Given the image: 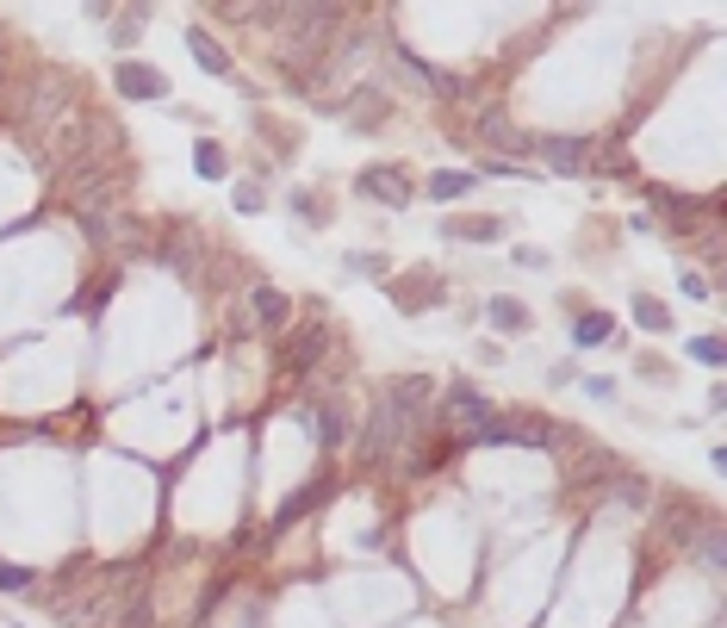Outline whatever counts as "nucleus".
Returning a JSON list of instances; mask_svg holds the SVG:
<instances>
[{
    "label": "nucleus",
    "instance_id": "1",
    "mask_svg": "<svg viewBox=\"0 0 727 628\" xmlns=\"http://www.w3.org/2000/svg\"><path fill=\"white\" fill-rule=\"evenodd\" d=\"M441 418L460 430V442L473 436V430H485L492 423V399L485 392H473V386H448V399H441Z\"/></svg>",
    "mask_w": 727,
    "mask_h": 628
},
{
    "label": "nucleus",
    "instance_id": "2",
    "mask_svg": "<svg viewBox=\"0 0 727 628\" xmlns=\"http://www.w3.org/2000/svg\"><path fill=\"white\" fill-rule=\"evenodd\" d=\"M355 187H361V199H373V206H385V212H404L411 206V181H404V169H361L355 174Z\"/></svg>",
    "mask_w": 727,
    "mask_h": 628
},
{
    "label": "nucleus",
    "instance_id": "3",
    "mask_svg": "<svg viewBox=\"0 0 727 628\" xmlns=\"http://www.w3.org/2000/svg\"><path fill=\"white\" fill-rule=\"evenodd\" d=\"M529 156H541L559 174H585L591 169V144L585 137H529Z\"/></svg>",
    "mask_w": 727,
    "mask_h": 628
},
{
    "label": "nucleus",
    "instance_id": "4",
    "mask_svg": "<svg viewBox=\"0 0 727 628\" xmlns=\"http://www.w3.org/2000/svg\"><path fill=\"white\" fill-rule=\"evenodd\" d=\"M118 94L125 100H162L169 94V76L155 69V62H118Z\"/></svg>",
    "mask_w": 727,
    "mask_h": 628
},
{
    "label": "nucleus",
    "instance_id": "5",
    "mask_svg": "<svg viewBox=\"0 0 727 628\" xmlns=\"http://www.w3.org/2000/svg\"><path fill=\"white\" fill-rule=\"evenodd\" d=\"M478 137H485L492 150H504V156H529V137L510 125V113H504V106H485V113H478Z\"/></svg>",
    "mask_w": 727,
    "mask_h": 628
},
{
    "label": "nucleus",
    "instance_id": "6",
    "mask_svg": "<svg viewBox=\"0 0 727 628\" xmlns=\"http://www.w3.org/2000/svg\"><path fill=\"white\" fill-rule=\"evenodd\" d=\"M392 305H399V311H411V318H417V311H429V305H441V281H436V274H429V267H417L411 281H399V286H392Z\"/></svg>",
    "mask_w": 727,
    "mask_h": 628
},
{
    "label": "nucleus",
    "instance_id": "7",
    "mask_svg": "<svg viewBox=\"0 0 727 628\" xmlns=\"http://www.w3.org/2000/svg\"><path fill=\"white\" fill-rule=\"evenodd\" d=\"M187 50H193V62L206 69V76H236V62H230V50L218 38H211L206 25H187Z\"/></svg>",
    "mask_w": 727,
    "mask_h": 628
},
{
    "label": "nucleus",
    "instance_id": "8",
    "mask_svg": "<svg viewBox=\"0 0 727 628\" xmlns=\"http://www.w3.org/2000/svg\"><path fill=\"white\" fill-rule=\"evenodd\" d=\"M473 187H478V174H473V169H436L423 193H429L436 206H454V199H466Z\"/></svg>",
    "mask_w": 727,
    "mask_h": 628
},
{
    "label": "nucleus",
    "instance_id": "9",
    "mask_svg": "<svg viewBox=\"0 0 727 628\" xmlns=\"http://www.w3.org/2000/svg\"><path fill=\"white\" fill-rule=\"evenodd\" d=\"M250 299H255V324H262V330H287L292 305H287V293H280V286H255Z\"/></svg>",
    "mask_w": 727,
    "mask_h": 628
},
{
    "label": "nucleus",
    "instance_id": "10",
    "mask_svg": "<svg viewBox=\"0 0 727 628\" xmlns=\"http://www.w3.org/2000/svg\"><path fill=\"white\" fill-rule=\"evenodd\" d=\"M610 336H615L610 311H578V318H573V349H603Z\"/></svg>",
    "mask_w": 727,
    "mask_h": 628
},
{
    "label": "nucleus",
    "instance_id": "11",
    "mask_svg": "<svg viewBox=\"0 0 727 628\" xmlns=\"http://www.w3.org/2000/svg\"><path fill=\"white\" fill-rule=\"evenodd\" d=\"M441 237H448V243H498L504 225H498V218H448Z\"/></svg>",
    "mask_w": 727,
    "mask_h": 628
},
{
    "label": "nucleus",
    "instance_id": "12",
    "mask_svg": "<svg viewBox=\"0 0 727 628\" xmlns=\"http://www.w3.org/2000/svg\"><path fill=\"white\" fill-rule=\"evenodd\" d=\"M193 174H199V181H224L230 174V156L218 137H199V144H193Z\"/></svg>",
    "mask_w": 727,
    "mask_h": 628
},
{
    "label": "nucleus",
    "instance_id": "13",
    "mask_svg": "<svg viewBox=\"0 0 727 628\" xmlns=\"http://www.w3.org/2000/svg\"><path fill=\"white\" fill-rule=\"evenodd\" d=\"M485 318H492L498 330H510V336H517V330H529V305L510 299V293H498V299H485Z\"/></svg>",
    "mask_w": 727,
    "mask_h": 628
},
{
    "label": "nucleus",
    "instance_id": "14",
    "mask_svg": "<svg viewBox=\"0 0 727 628\" xmlns=\"http://www.w3.org/2000/svg\"><path fill=\"white\" fill-rule=\"evenodd\" d=\"M324 324H305L299 336H292V374H305V367H318V355H324Z\"/></svg>",
    "mask_w": 727,
    "mask_h": 628
},
{
    "label": "nucleus",
    "instance_id": "15",
    "mask_svg": "<svg viewBox=\"0 0 727 628\" xmlns=\"http://www.w3.org/2000/svg\"><path fill=\"white\" fill-rule=\"evenodd\" d=\"M634 324L653 330V336H666V330H671V311L653 299V293H634Z\"/></svg>",
    "mask_w": 727,
    "mask_h": 628
},
{
    "label": "nucleus",
    "instance_id": "16",
    "mask_svg": "<svg viewBox=\"0 0 727 628\" xmlns=\"http://www.w3.org/2000/svg\"><path fill=\"white\" fill-rule=\"evenodd\" d=\"M318 442H324V448H343V442H348V423H343V411H330V404L318 411Z\"/></svg>",
    "mask_w": 727,
    "mask_h": 628
},
{
    "label": "nucleus",
    "instance_id": "17",
    "mask_svg": "<svg viewBox=\"0 0 727 628\" xmlns=\"http://www.w3.org/2000/svg\"><path fill=\"white\" fill-rule=\"evenodd\" d=\"M722 541H727V535L715 529V523H708V529H703V548H696V553H703V567H708V572H722V560H727V548H722Z\"/></svg>",
    "mask_w": 727,
    "mask_h": 628
},
{
    "label": "nucleus",
    "instance_id": "18",
    "mask_svg": "<svg viewBox=\"0 0 727 628\" xmlns=\"http://www.w3.org/2000/svg\"><path fill=\"white\" fill-rule=\"evenodd\" d=\"M32 585H38V572H32V567H0V591H13V597H25Z\"/></svg>",
    "mask_w": 727,
    "mask_h": 628
},
{
    "label": "nucleus",
    "instance_id": "19",
    "mask_svg": "<svg viewBox=\"0 0 727 628\" xmlns=\"http://www.w3.org/2000/svg\"><path fill=\"white\" fill-rule=\"evenodd\" d=\"M287 206H292V212H299V218H305V225H324V218H330V212H324V206H318V199H311V187H299V193H287Z\"/></svg>",
    "mask_w": 727,
    "mask_h": 628
},
{
    "label": "nucleus",
    "instance_id": "20",
    "mask_svg": "<svg viewBox=\"0 0 727 628\" xmlns=\"http://www.w3.org/2000/svg\"><path fill=\"white\" fill-rule=\"evenodd\" d=\"M690 355H696V362H708V367H722V336H696V343H690Z\"/></svg>",
    "mask_w": 727,
    "mask_h": 628
},
{
    "label": "nucleus",
    "instance_id": "21",
    "mask_svg": "<svg viewBox=\"0 0 727 628\" xmlns=\"http://www.w3.org/2000/svg\"><path fill=\"white\" fill-rule=\"evenodd\" d=\"M678 286H684V299H715V293H708V281L696 274V267H678Z\"/></svg>",
    "mask_w": 727,
    "mask_h": 628
},
{
    "label": "nucleus",
    "instance_id": "22",
    "mask_svg": "<svg viewBox=\"0 0 727 628\" xmlns=\"http://www.w3.org/2000/svg\"><path fill=\"white\" fill-rule=\"evenodd\" d=\"M230 199H236V212H262V206H268V199H262V187H250V181L230 193Z\"/></svg>",
    "mask_w": 727,
    "mask_h": 628
},
{
    "label": "nucleus",
    "instance_id": "23",
    "mask_svg": "<svg viewBox=\"0 0 727 628\" xmlns=\"http://www.w3.org/2000/svg\"><path fill=\"white\" fill-rule=\"evenodd\" d=\"M348 267H355V274H385V262H380V255H361V249L348 255Z\"/></svg>",
    "mask_w": 727,
    "mask_h": 628
},
{
    "label": "nucleus",
    "instance_id": "24",
    "mask_svg": "<svg viewBox=\"0 0 727 628\" xmlns=\"http://www.w3.org/2000/svg\"><path fill=\"white\" fill-rule=\"evenodd\" d=\"M585 392H591V399H603V404H610V399H615V380H603V374H591V380H585Z\"/></svg>",
    "mask_w": 727,
    "mask_h": 628
},
{
    "label": "nucleus",
    "instance_id": "25",
    "mask_svg": "<svg viewBox=\"0 0 727 628\" xmlns=\"http://www.w3.org/2000/svg\"><path fill=\"white\" fill-rule=\"evenodd\" d=\"M131 32H143V13H118V44H131Z\"/></svg>",
    "mask_w": 727,
    "mask_h": 628
}]
</instances>
